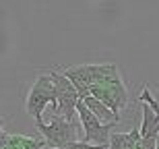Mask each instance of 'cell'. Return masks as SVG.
<instances>
[{
    "label": "cell",
    "instance_id": "6da1fadb",
    "mask_svg": "<svg viewBox=\"0 0 159 149\" xmlns=\"http://www.w3.org/2000/svg\"><path fill=\"white\" fill-rule=\"evenodd\" d=\"M56 101H58V93H56V83L54 79L48 75H39L33 81V85L27 91V100H25V110L31 118L35 120V124L43 122V112L46 108L52 104V112L56 110Z\"/></svg>",
    "mask_w": 159,
    "mask_h": 149
},
{
    "label": "cell",
    "instance_id": "7a4b0ae2",
    "mask_svg": "<svg viewBox=\"0 0 159 149\" xmlns=\"http://www.w3.org/2000/svg\"><path fill=\"white\" fill-rule=\"evenodd\" d=\"M48 149H64L66 145L77 143V128L72 120H66L58 114H52L48 120L37 124Z\"/></svg>",
    "mask_w": 159,
    "mask_h": 149
},
{
    "label": "cell",
    "instance_id": "3957f363",
    "mask_svg": "<svg viewBox=\"0 0 159 149\" xmlns=\"http://www.w3.org/2000/svg\"><path fill=\"white\" fill-rule=\"evenodd\" d=\"M77 114L79 120L83 124V131H85V143H93V145H103V147H110V139H112V128L118 122H101L97 116H95L85 101H79L77 106Z\"/></svg>",
    "mask_w": 159,
    "mask_h": 149
},
{
    "label": "cell",
    "instance_id": "277c9868",
    "mask_svg": "<svg viewBox=\"0 0 159 149\" xmlns=\"http://www.w3.org/2000/svg\"><path fill=\"white\" fill-rule=\"evenodd\" d=\"M50 77L54 79L56 83V93H58V101H56V110L52 114H58L66 120H72L75 114H77V106L81 101V95H79L77 87L72 85V81L66 77L64 72L58 71H50Z\"/></svg>",
    "mask_w": 159,
    "mask_h": 149
},
{
    "label": "cell",
    "instance_id": "5b68a950",
    "mask_svg": "<svg viewBox=\"0 0 159 149\" xmlns=\"http://www.w3.org/2000/svg\"><path fill=\"white\" fill-rule=\"evenodd\" d=\"M91 95L97 97L99 101H103L118 118H120V112L128 104V89H126V85H124L120 75L116 79H112V81H107V83L91 87Z\"/></svg>",
    "mask_w": 159,
    "mask_h": 149
},
{
    "label": "cell",
    "instance_id": "8992f818",
    "mask_svg": "<svg viewBox=\"0 0 159 149\" xmlns=\"http://www.w3.org/2000/svg\"><path fill=\"white\" fill-rule=\"evenodd\" d=\"M0 141H2V149H43L46 147V141H39V139H33V137H25V135L2 133Z\"/></svg>",
    "mask_w": 159,
    "mask_h": 149
},
{
    "label": "cell",
    "instance_id": "52a82bcc",
    "mask_svg": "<svg viewBox=\"0 0 159 149\" xmlns=\"http://www.w3.org/2000/svg\"><path fill=\"white\" fill-rule=\"evenodd\" d=\"M141 128H132L130 133H114L110 139V149H141Z\"/></svg>",
    "mask_w": 159,
    "mask_h": 149
},
{
    "label": "cell",
    "instance_id": "ba28073f",
    "mask_svg": "<svg viewBox=\"0 0 159 149\" xmlns=\"http://www.w3.org/2000/svg\"><path fill=\"white\" fill-rule=\"evenodd\" d=\"M85 106L91 110V112L97 116V118L101 120V122H120V118L116 116V114L110 110V108L103 104V101H99L97 97H93V95H89V97H85Z\"/></svg>",
    "mask_w": 159,
    "mask_h": 149
},
{
    "label": "cell",
    "instance_id": "9c48e42d",
    "mask_svg": "<svg viewBox=\"0 0 159 149\" xmlns=\"http://www.w3.org/2000/svg\"><path fill=\"white\" fill-rule=\"evenodd\" d=\"M139 101H145V104H149V106H151L155 112L159 114V101L155 100L153 95H151V89H149V87H145V89H143V93H141V97H139Z\"/></svg>",
    "mask_w": 159,
    "mask_h": 149
},
{
    "label": "cell",
    "instance_id": "30bf717a",
    "mask_svg": "<svg viewBox=\"0 0 159 149\" xmlns=\"http://www.w3.org/2000/svg\"><path fill=\"white\" fill-rule=\"evenodd\" d=\"M64 149H110V147H103V145H93V143H85V141H81V143H70L66 145Z\"/></svg>",
    "mask_w": 159,
    "mask_h": 149
},
{
    "label": "cell",
    "instance_id": "8fae6325",
    "mask_svg": "<svg viewBox=\"0 0 159 149\" xmlns=\"http://www.w3.org/2000/svg\"><path fill=\"white\" fill-rule=\"evenodd\" d=\"M157 149H159V139H157Z\"/></svg>",
    "mask_w": 159,
    "mask_h": 149
}]
</instances>
